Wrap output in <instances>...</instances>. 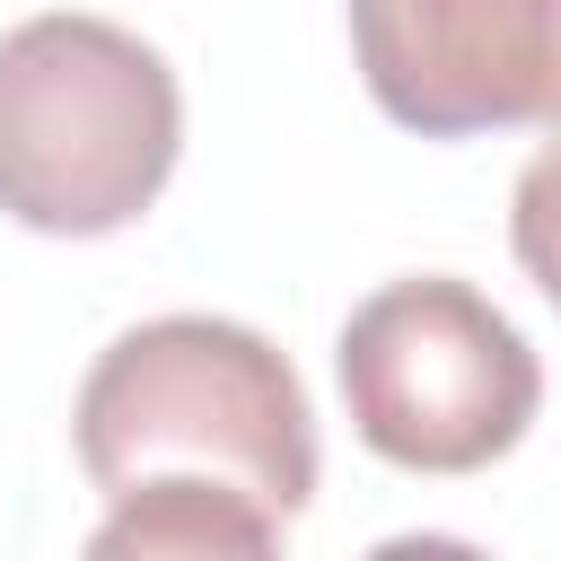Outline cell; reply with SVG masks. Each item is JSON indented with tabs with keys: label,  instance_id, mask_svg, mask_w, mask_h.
Segmentation results:
<instances>
[{
	"label": "cell",
	"instance_id": "obj_6",
	"mask_svg": "<svg viewBox=\"0 0 561 561\" xmlns=\"http://www.w3.org/2000/svg\"><path fill=\"white\" fill-rule=\"evenodd\" d=\"M508 254H517V272L543 289V307L561 316V123H552V140L517 167V193H508Z\"/></svg>",
	"mask_w": 561,
	"mask_h": 561
},
{
	"label": "cell",
	"instance_id": "obj_1",
	"mask_svg": "<svg viewBox=\"0 0 561 561\" xmlns=\"http://www.w3.org/2000/svg\"><path fill=\"white\" fill-rule=\"evenodd\" d=\"M79 465L105 500L140 482H202L272 508L316 500V412L298 368L228 316H149L96 351L70 403Z\"/></svg>",
	"mask_w": 561,
	"mask_h": 561
},
{
	"label": "cell",
	"instance_id": "obj_5",
	"mask_svg": "<svg viewBox=\"0 0 561 561\" xmlns=\"http://www.w3.org/2000/svg\"><path fill=\"white\" fill-rule=\"evenodd\" d=\"M96 561H123V552H237V561H263L280 552V517L237 500V491H202V482H140L114 500V517L88 535Z\"/></svg>",
	"mask_w": 561,
	"mask_h": 561
},
{
	"label": "cell",
	"instance_id": "obj_4",
	"mask_svg": "<svg viewBox=\"0 0 561 561\" xmlns=\"http://www.w3.org/2000/svg\"><path fill=\"white\" fill-rule=\"evenodd\" d=\"M351 53L421 140L561 123V0H351Z\"/></svg>",
	"mask_w": 561,
	"mask_h": 561
},
{
	"label": "cell",
	"instance_id": "obj_2",
	"mask_svg": "<svg viewBox=\"0 0 561 561\" xmlns=\"http://www.w3.org/2000/svg\"><path fill=\"white\" fill-rule=\"evenodd\" d=\"M184 158V88L114 18L44 9L0 35V210L35 237L131 228Z\"/></svg>",
	"mask_w": 561,
	"mask_h": 561
},
{
	"label": "cell",
	"instance_id": "obj_3",
	"mask_svg": "<svg viewBox=\"0 0 561 561\" xmlns=\"http://www.w3.org/2000/svg\"><path fill=\"white\" fill-rule=\"evenodd\" d=\"M333 377L359 447L403 473H482L543 412V359L526 333L447 272H412L359 298L333 342Z\"/></svg>",
	"mask_w": 561,
	"mask_h": 561
}]
</instances>
